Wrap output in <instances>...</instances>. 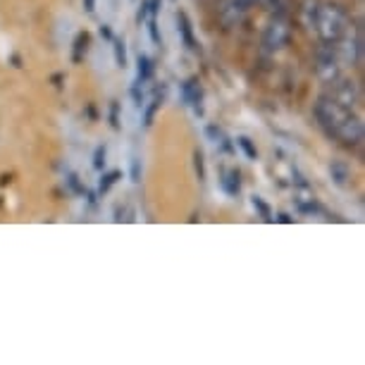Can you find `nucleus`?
Returning <instances> with one entry per match:
<instances>
[{
  "instance_id": "1",
  "label": "nucleus",
  "mask_w": 365,
  "mask_h": 365,
  "mask_svg": "<svg viewBox=\"0 0 365 365\" xmlns=\"http://www.w3.org/2000/svg\"><path fill=\"white\" fill-rule=\"evenodd\" d=\"M315 117L332 139L346 143V146H358L363 141V122L354 113V108H346L329 96H322L315 103Z\"/></svg>"
},
{
  "instance_id": "2",
  "label": "nucleus",
  "mask_w": 365,
  "mask_h": 365,
  "mask_svg": "<svg viewBox=\"0 0 365 365\" xmlns=\"http://www.w3.org/2000/svg\"><path fill=\"white\" fill-rule=\"evenodd\" d=\"M306 22L313 26V31L318 34L322 43H334V41H341L354 34L346 12L336 8V5L318 3V0L306 5Z\"/></svg>"
},
{
  "instance_id": "3",
  "label": "nucleus",
  "mask_w": 365,
  "mask_h": 365,
  "mask_svg": "<svg viewBox=\"0 0 365 365\" xmlns=\"http://www.w3.org/2000/svg\"><path fill=\"white\" fill-rule=\"evenodd\" d=\"M329 98H334L336 103L346 108H356L361 103V88L354 79H346V77H336L334 81H329Z\"/></svg>"
},
{
  "instance_id": "4",
  "label": "nucleus",
  "mask_w": 365,
  "mask_h": 365,
  "mask_svg": "<svg viewBox=\"0 0 365 365\" xmlns=\"http://www.w3.org/2000/svg\"><path fill=\"white\" fill-rule=\"evenodd\" d=\"M289 41V24L284 19H274L267 24V29L263 34V51L265 53H277L287 46Z\"/></svg>"
},
{
  "instance_id": "5",
  "label": "nucleus",
  "mask_w": 365,
  "mask_h": 365,
  "mask_svg": "<svg viewBox=\"0 0 365 365\" xmlns=\"http://www.w3.org/2000/svg\"><path fill=\"white\" fill-rule=\"evenodd\" d=\"M294 205L296 210L301 212V215H315V212L320 210V203H318V196H315V191L308 187L306 182H301L299 187L294 189Z\"/></svg>"
},
{
  "instance_id": "6",
  "label": "nucleus",
  "mask_w": 365,
  "mask_h": 365,
  "mask_svg": "<svg viewBox=\"0 0 365 365\" xmlns=\"http://www.w3.org/2000/svg\"><path fill=\"white\" fill-rule=\"evenodd\" d=\"M253 3L256 0H227L222 5V10H220V19H222L225 26H234L239 24L241 19L246 17V12L253 8Z\"/></svg>"
},
{
  "instance_id": "7",
  "label": "nucleus",
  "mask_w": 365,
  "mask_h": 365,
  "mask_svg": "<svg viewBox=\"0 0 365 365\" xmlns=\"http://www.w3.org/2000/svg\"><path fill=\"white\" fill-rule=\"evenodd\" d=\"M318 74H320V79L325 81V84L334 81L336 77H341V63L334 58V53L329 51V46H325L318 53Z\"/></svg>"
},
{
  "instance_id": "8",
  "label": "nucleus",
  "mask_w": 365,
  "mask_h": 365,
  "mask_svg": "<svg viewBox=\"0 0 365 365\" xmlns=\"http://www.w3.org/2000/svg\"><path fill=\"white\" fill-rule=\"evenodd\" d=\"M182 98L187 106L194 108L196 115H203V91H201V84H198L196 79H189L182 84Z\"/></svg>"
},
{
  "instance_id": "9",
  "label": "nucleus",
  "mask_w": 365,
  "mask_h": 365,
  "mask_svg": "<svg viewBox=\"0 0 365 365\" xmlns=\"http://www.w3.org/2000/svg\"><path fill=\"white\" fill-rule=\"evenodd\" d=\"M329 177H332L334 187H339V189H349L351 187V168L344 160L329 163Z\"/></svg>"
},
{
  "instance_id": "10",
  "label": "nucleus",
  "mask_w": 365,
  "mask_h": 365,
  "mask_svg": "<svg viewBox=\"0 0 365 365\" xmlns=\"http://www.w3.org/2000/svg\"><path fill=\"white\" fill-rule=\"evenodd\" d=\"M220 187L227 196H239L241 194V177L237 170L232 168H225L220 172Z\"/></svg>"
},
{
  "instance_id": "11",
  "label": "nucleus",
  "mask_w": 365,
  "mask_h": 365,
  "mask_svg": "<svg viewBox=\"0 0 365 365\" xmlns=\"http://www.w3.org/2000/svg\"><path fill=\"white\" fill-rule=\"evenodd\" d=\"M177 31L182 34L184 43H187L189 51H196V38H194V26L189 22V15L187 12H177Z\"/></svg>"
},
{
  "instance_id": "12",
  "label": "nucleus",
  "mask_w": 365,
  "mask_h": 365,
  "mask_svg": "<svg viewBox=\"0 0 365 365\" xmlns=\"http://www.w3.org/2000/svg\"><path fill=\"white\" fill-rule=\"evenodd\" d=\"M205 136H208L210 143H212V146H215V148H220V150H232L230 139H227V134H225L220 127L208 125V127H205Z\"/></svg>"
},
{
  "instance_id": "13",
  "label": "nucleus",
  "mask_w": 365,
  "mask_h": 365,
  "mask_svg": "<svg viewBox=\"0 0 365 365\" xmlns=\"http://www.w3.org/2000/svg\"><path fill=\"white\" fill-rule=\"evenodd\" d=\"M136 65H139V70H136V84H143V81L150 79V72H153V65H150V60L146 55H139V60H136Z\"/></svg>"
},
{
  "instance_id": "14",
  "label": "nucleus",
  "mask_w": 365,
  "mask_h": 365,
  "mask_svg": "<svg viewBox=\"0 0 365 365\" xmlns=\"http://www.w3.org/2000/svg\"><path fill=\"white\" fill-rule=\"evenodd\" d=\"M86 48H88V34H79L77 38H74V53H72V60L74 63H81V58L86 55Z\"/></svg>"
},
{
  "instance_id": "15",
  "label": "nucleus",
  "mask_w": 365,
  "mask_h": 365,
  "mask_svg": "<svg viewBox=\"0 0 365 365\" xmlns=\"http://www.w3.org/2000/svg\"><path fill=\"white\" fill-rule=\"evenodd\" d=\"M237 146H239L241 150H244L249 160H256V158H258V148L253 146L251 139H246V136H239V139H237Z\"/></svg>"
},
{
  "instance_id": "16",
  "label": "nucleus",
  "mask_w": 365,
  "mask_h": 365,
  "mask_svg": "<svg viewBox=\"0 0 365 365\" xmlns=\"http://www.w3.org/2000/svg\"><path fill=\"white\" fill-rule=\"evenodd\" d=\"M115 63H117V67H122V70L127 67V48H125V41H115Z\"/></svg>"
},
{
  "instance_id": "17",
  "label": "nucleus",
  "mask_w": 365,
  "mask_h": 365,
  "mask_svg": "<svg viewBox=\"0 0 365 365\" xmlns=\"http://www.w3.org/2000/svg\"><path fill=\"white\" fill-rule=\"evenodd\" d=\"M117 179H120V172H117V170H115V172H108V175H103L101 184H98V191H101V194H108L110 187H113Z\"/></svg>"
},
{
  "instance_id": "18",
  "label": "nucleus",
  "mask_w": 365,
  "mask_h": 365,
  "mask_svg": "<svg viewBox=\"0 0 365 365\" xmlns=\"http://www.w3.org/2000/svg\"><path fill=\"white\" fill-rule=\"evenodd\" d=\"M251 203H253V208H256V210L260 212V215H263V217L267 220V222H272V212H270V208H267V205L263 203V198H260V196H253V198H251Z\"/></svg>"
},
{
  "instance_id": "19",
  "label": "nucleus",
  "mask_w": 365,
  "mask_h": 365,
  "mask_svg": "<svg viewBox=\"0 0 365 365\" xmlns=\"http://www.w3.org/2000/svg\"><path fill=\"white\" fill-rule=\"evenodd\" d=\"M106 155H108L106 146H98V148H96V155H93V168H96V170H103V168H106Z\"/></svg>"
},
{
  "instance_id": "20",
  "label": "nucleus",
  "mask_w": 365,
  "mask_h": 365,
  "mask_svg": "<svg viewBox=\"0 0 365 365\" xmlns=\"http://www.w3.org/2000/svg\"><path fill=\"white\" fill-rule=\"evenodd\" d=\"M148 34H150V41H153V43H160V31H158L155 15H150V19H148Z\"/></svg>"
},
{
  "instance_id": "21",
  "label": "nucleus",
  "mask_w": 365,
  "mask_h": 365,
  "mask_svg": "<svg viewBox=\"0 0 365 365\" xmlns=\"http://www.w3.org/2000/svg\"><path fill=\"white\" fill-rule=\"evenodd\" d=\"M160 108V98H155L153 103H150V108L146 110V127L153 125V115H155V110Z\"/></svg>"
},
{
  "instance_id": "22",
  "label": "nucleus",
  "mask_w": 365,
  "mask_h": 365,
  "mask_svg": "<svg viewBox=\"0 0 365 365\" xmlns=\"http://www.w3.org/2000/svg\"><path fill=\"white\" fill-rule=\"evenodd\" d=\"M141 179V163H139V158H134L132 160V182H139Z\"/></svg>"
},
{
  "instance_id": "23",
  "label": "nucleus",
  "mask_w": 365,
  "mask_h": 365,
  "mask_svg": "<svg viewBox=\"0 0 365 365\" xmlns=\"http://www.w3.org/2000/svg\"><path fill=\"white\" fill-rule=\"evenodd\" d=\"M117 113H120V106H117V103H113V106H110V122H113L115 129L120 127V122H117Z\"/></svg>"
},
{
  "instance_id": "24",
  "label": "nucleus",
  "mask_w": 365,
  "mask_h": 365,
  "mask_svg": "<svg viewBox=\"0 0 365 365\" xmlns=\"http://www.w3.org/2000/svg\"><path fill=\"white\" fill-rule=\"evenodd\" d=\"M194 160H196V172H198V179H203V177H205V172H203V155H201V153H196V155H194Z\"/></svg>"
},
{
  "instance_id": "25",
  "label": "nucleus",
  "mask_w": 365,
  "mask_h": 365,
  "mask_svg": "<svg viewBox=\"0 0 365 365\" xmlns=\"http://www.w3.org/2000/svg\"><path fill=\"white\" fill-rule=\"evenodd\" d=\"M84 10L86 12H93L96 10V0H84Z\"/></svg>"
},
{
  "instance_id": "26",
  "label": "nucleus",
  "mask_w": 365,
  "mask_h": 365,
  "mask_svg": "<svg viewBox=\"0 0 365 365\" xmlns=\"http://www.w3.org/2000/svg\"><path fill=\"white\" fill-rule=\"evenodd\" d=\"M101 36H106V38H113V34H110V29H108L106 24L101 26Z\"/></svg>"
},
{
  "instance_id": "27",
  "label": "nucleus",
  "mask_w": 365,
  "mask_h": 365,
  "mask_svg": "<svg viewBox=\"0 0 365 365\" xmlns=\"http://www.w3.org/2000/svg\"><path fill=\"white\" fill-rule=\"evenodd\" d=\"M279 222H292V217H289V215H284V212H282V215H279Z\"/></svg>"
}]
</instances>
